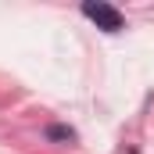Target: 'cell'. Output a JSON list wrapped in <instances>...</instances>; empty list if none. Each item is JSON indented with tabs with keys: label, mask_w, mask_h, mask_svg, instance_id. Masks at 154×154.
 Wrapping results in <instances>:
<instances>
[{
	"label": "cell",
	"mask_w": 154,
	"mask_h": 154,
	"mask_svg": "<svg viewBox=\"0 0 154 154\" xmlns=\"http://www.w3.org/2000/svg\"><path fill=\"white\" fill-rule=\"evenodd\" d=\"M97 29H104V32H122L125 29V14L118 11L115 4H104V0H82V7H79Z\"/></svg>",
	"instance_id": "1"
},
{
	"label": "cell",
	"mask_w": 154,
	"mask_h": 154,
	"mask_svg": "<svg viewBox=\"0 0 154 154\" xmlns=\"http://www.w3.org/2000/svg\"><path fill=\"white\" fill-rule=\"evenodd\" d=\"M43 140H47V143H75L79 133L68 122H47V125H43Z\"/></svg>",
	"instance_id": "2"
}]
</instances>
